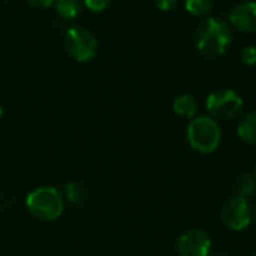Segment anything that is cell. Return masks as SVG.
<instances>
[{"mask_svg":"<svg viewBox=\"0 0 256 256\" xmlns=\"http://www.w3.org/2000/svg\"><path fill=\"white\" fill-rule=\"evenodd\" d=\"M232 30L229 24L218 17H206L194 30V46L205 58H218L224 54L232 44Z\"/></svg>","mask_w":256,"mask_h":256,"instance_id":"6da1fadb","label":"cell"},{"mask_svg":"<svg viewBox=\"0 0 256 256\" xmlns=\"http://www.w3.org/2000/svg\"><path fill=\"white\" fill-rule=\"evenodd\" d=\"M187 140L194 151L211 154L220 146L222 128L218 122L210 116L193 118L187 126Z\"/></svg>","mask_w":256,"mask_h":256,"instance_id":"7a4b0ae2","label":"cell"},{"mask_svg":"<svg viewBox=\"0 0 256 256\" xmlns=\"http://www.w3.org/2000/svg\"><path fill=\"white\" fill-rule=\"evenodd\" d=\"M26 206L41 220H54L64 212V196L54 187H38L28 194Z\"/></svg>","mask_w":256,"mask_h":256,"instance_id":"3957f363","label":"cell"},{"mask_svg":"<svg viewBox=\"0 0 256 256\" xmlns=\"http://www.w3.org/2000/svg\"><path fill=\"white\" fill-rule=\"evenodd\" d=\"M64 47L74 60L88 62L98 53V40L89 29L74 26L66 30L64 36Z\"/></svg>","mask_w":256,"mask_h":256,"instance_id":"277c9868","label":"cell"},{"mask_svg":"<svg viewBox=\"0 0 256 256\" xmlns=\"http://www.w3.org/2000/svg\"><path fill=\"white\" fill-rule=\"evenodd\" d=\"M205 106L214 120H230L241 113L244 101L234 89H217L206 96Z\"/></svg>","mask_w":256,"mask_h":256,"instance_id":"5b68a950","label":"cell"},{"mask_svg":"<svg viewBox=\"0 0 256 256\" xmlns=\"http://www.w3.org/2000/svg\"><path fill=\"white\" fill-rule=\"evenodd\" d=\"M220 217L230 230H242L252 222V205L248 199L235 194L223 202Z\"/></svg>","mask_w":256,"mask_h":256,"instance_id":"8992f818","label":"cell"},{"mask_svg":"<svg viewBox=\"0 0 256 256\" xmlns=\"http://www.w3.org/2000/svg\"><path fill=\"white\" fill-rule=\"evenodd\" d=\"M180 256H208L211 252V236L204 229H188L176 240Z\"/></svg>","mask_w":256,"mask_h":256,"instance_id":"52a82bcc","label":"cell"},{"mask_svg":"<svg viewBox=\"0 0 256 256\" xmlns=\"http://www.w3.org/2000/svg\"><path fill=\"white\" fill-rule=\"evenodd\" d=\"M229 23L238 32H256V2L247 0V2L235 5L229 12Z\"/></svg>","mask_w":256,"mask_h":256,"instance_id":"ba28073f","label":"cell"},{"mask_svg":"<svg viewBox=\"0 0 256 256\" xmlns=\"http://www.w3.org/2000/svg\"><path fill=\"white\" fill-rule=\"evenodd\" d=\"M236 134L242 144L256 145V112H248L240 119Z\"/></svg>","mask_w":256,"mask_h":256,"instance_id":"9c48e42d","label":"cell"},{"mask_svg":"<svg viewBox=\"0 0 256 256\" xmlns=\"http://www.w3.org/2000/svg\"><path fill=\"white\" fill-rule=\"evenodd\" d=\"M198 101L193 95L190 94H182L178 95L174 101V110L178 116L181 118H187V119H193L198 113Z\"/></svg>","mask_w":256,"mask_h":256,"instance_id":"30bf717a","label":"cell"},{"mask_svg":"<svg viewBox=\"0 0 256 256\" xmlns=\"http://www.w3.org/2000/svg\"><path fill=\"white\" fill-rule=\"evenodd\" d=\"M54 6L59 17L65 20L77 18L84 8L83 0H54Z\"/></svg>","mask_w":256,"mask_h":256,"instance_id":"8fae6325","label":"cell"},{"mask_svg":"<svg viewBox=\"0 0 256 256\" xmlns=\"http://www.w3.org/2000/svg\"><path fill=\"white\" fill-rule=\"evenodd\" d=\"M236 193L241 198L248 199L256 193V178L250 172H244L236 181Z\"/></svg>","mask_w":256,"mask_h":256,"instance_id":"7c38bea8","label":"cell"},{"mask_svg":"<svg viewBox=\"0 0 256 256\" xmlns=\"http://www.w3.org/2000/svg\"><path fill=\"white\" fill-rule=\"evenodd\" d=\"M186 11L194 17L206 16L212 8V0H184Z\"/></svg>","mask_w":256,"mask_h":256,"instance_id":"4fadbf2b","label":"cell"},{"mask_svg":"<svg viewBox=\"0 0 256 256\" xmlns=\"http://www.w3.org/2000/svg\"><path fill=\"white\" fill-rule=\"evenodd\" d=\"M65 194L71 204H80L86 198V188L82 182H68L65 187Z\"/></svg>","mask_w":256,"mask_h":256,"instance_id":"5bb4252c","label":"cell"},{"mask_svg":"<svg viewBox=\"0 0 256 256\" xmlns=\"http://www.w3.org/2000/svg\"><path fill=\"white\" fill-rule=\"evenodd\" d=\"M240 59L247 66H256V46H247L241 50Z\"/></svg>","mask_w":256,"mask_h":256,"instance_id":"9a60e30c","label":"cell"},{"mask_svg":"<svg viewBox=\"0 0 256 256\" xmlns=\"http://www.w3.org/2000/svg\"><path fill=\"white\" fill-rule=\"evenodd\" d=\"M110 2L112 0H83V5L92 12H102L107 10Z\"/></svg>","mask_w":256,"mask_h":256,"instance_id":"2e32d148","label":"cell"},{"mask_svg":"<svg viewBox=\"0 0 256 256\" xmlns=\"http://www.w3.org/2000/svg\"><path fill=\"white\" fill-rule=\"evenodd\" d=\"M178 4V0H154V5L160 10V11H172Z\"/></svg>","mask_w":256,"mask_h":256,"instance_id":"e0dca14e","label":"cell"},{"mask_svg":"<svg viewBox=\"0 0 256 256\" xmlns=\"http://www.w3.org/2000/svg\"><path fill=\"white\" fill-rule=\"evenodd\" d=\"M29 5H32L34 8H40V10H47L50 8L53 4H54V0H28Z\"/></svg>","mask_w":256,"mask_h":256,"instance_id":"ac0fdd59","label":"cell"},{"mask_svg":"<svg viewBox=\"0 0 256 256\" xmlns=\"http://www.w3.org/2000/svg\"><path fill=\"white\" fill-rule=\"evenodd\" d=\"M252 220L256 223V206H254V208H252Z\"/></svg>","mask_w":256,"mask_h":256,"instance_id":"d6986e66","label":"cell"},{"mask_svg":"<svg viewBox=\"0 0 256 256\" xmlns=\"http://www.w3.org/2000/svg\"><path fill=\"white\" fill-rule=\"evenodd\" d=\"M253 176L256 178V163H254V168H253Z\"/></svg>","mask_w":256,"mask_h":256,"instance_id":"ffe728a7","label":"cell"},{"mask_svg":"<svg viewBox=\"0 0 256 256\" xmlns=\"http://www.w3.org/2000/svg\"><path fill=\"white\" fill-rule=\"evenodd\" d=\"M2 114H4V108H2V106H0V118H2Z\"/></svg>","mask_w":256,"mask_h":256,"instance_id":"44dd1931","label":"cell"},{"mask_svg":"<svg viewBox=\"0 0 256 256\" xmlns=\"http://www.w3.org/2000/svg\"><path fill=\"white\" fill-rule=\"evenodd\" d=\"M217 256H226V254H217Z\"/></svg>","mask_w":256,"mask_h":256,"instance_id":"7402d4cb","label":"cell"},{"mask_svg":"<svg viewBox=\"0 0 256 256\" xmlns=\"http://www.w3.org/2000/svg\"><path fill=\"white\" fill-rule=\"evenodd\" d=\"M252 256H256V254H252Z\"/></svg>","mask_w":256,"mask_h":256,"instance_id":"603a6c76","label":"cell"}]
</instances>
